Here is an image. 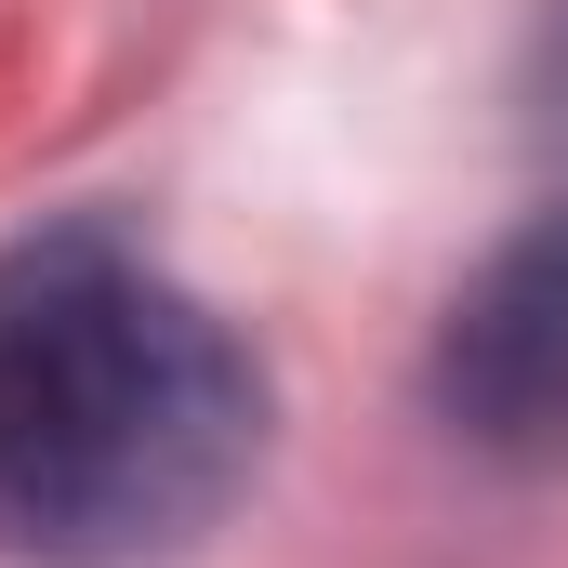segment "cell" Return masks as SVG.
Listing matches in <instances>:
<instances>
[{"instance_id": "1", "label": "cell", "mask_w": 568, "mask_h": 568, "mask_svg": "<svg viewBox=\"0 0 568 568\" xmlns=\"http://www.w3.org/2000/svg\"><path fill=\"white\" fill-rule=\"evenodd\" d=\"M265 449V371L133 239L53 225L0 252V556L159 568Z\"/></svg>"}, {"instance_id": "2", "label": "cell", "mask_w": 568, "mask_h": 568, "mask_svg": "<svg viewBox=\"0 0 568 568\" xmlns=\"http://www.w3.org/2000/svg\"><path fill=\"white\" fill-rule=\"evenodd\" d=\"M436 424L489 463H568V199L529 212L436 317Z\"/></svg>"}]
</instances>
